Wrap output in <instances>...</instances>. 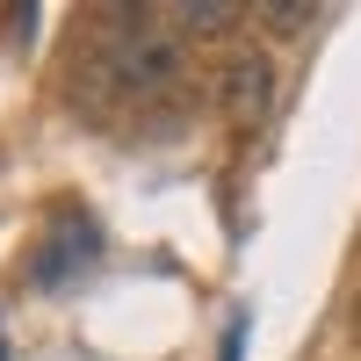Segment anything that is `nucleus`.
I'll list each match as a JSON object with an SVG mask.
<instances>
[{
	"mask_svg": "<svg viewBox=\"0 0 361 361\" xmlns=\"http://www.w3.org/2000/svg\"><path fill=\"white\" fill-rule=\"evenodd\" d=\"M94 80V102L116 109V102H173L180 80H188V44L180 29L159 15V8H102L94 15V51H87V73Z\"/></svg>",
	"mask_w": 361,
	"mask_h": 361,
	"instance_id": "nucleus-1",
	"label": "nucleus"
},
{
	"mask_svg": "<svg viewBox=\"0 0 361 361\" xmlns=\"http://www.w3.org/2000/svg\"><path fill=\"white\" fill-rule=\"evenodd\" d=\"M94 260H102L94 217H87L80 202H58L51 224H44V238H37V253H29V282H37V289H66V282H80Z\"/></svg>",
	"mask_w": 361,
	"mask_h": 361,
	"instance_id": "nucleus-2",
	"label": "nucleus"
},
{
	"mask_svg": "<svg viewBox=\"0 0 361 361\" xmlns=\"http://www.w3.org/2000/svg\"><path fill=\"white\" fill-rule=\"evenodd\" d=\"M217 109L238 130L267 123V109H275V66H267V51H231L217 66Z\"/></svg>",
	"mask_w": 361,
	"mask_h": 361,
	"instance_id": "nucleus-3",
	"label": "nucleus"
},
{
	"mask_svg": "<svg viewBox=\"0 0 361 361\" xmlns=\"http://www.w3.org/2000/svg\"><path fill=\"white\" fill-rule=\"evenodd\" d=\"M246 8H231V0H180V8H166V22H180L188 37H217V29H231Z\"/></svg>",
	"mask_w": 361,
	"mask_h": 361,
	"instance_id": "nucleus-4",
	"label": "nucleus"
},
{
	"mask_svg": "<svg viewBox=\"0 0 361 361\" xmlns=\"http://www.w3.org/2000/svg\"><path fill=\"white\" fill-rule=\"evenodd\" d=\"M311 22H318L311 0H275V8H260V29H267V37H304Z\"/></svg>",
	"mask_w": 361,
	"mask_h": 361,
	"instance_id": "nucleus-5",
	"label": "nucleus"
},
{
	"mask_svg": "<svg viewBox=\"0 0 361 361\" xmlns=\"http://www.w3.org/2000/svg\"><path fill=\"white\" fill-rule=\"evenodd\" d=\"M246 333H253V318H246V311H231L224 340H217V361H246Z\"/></svg>",
	"mask_w": 361,
	"mask_h": 361,
	"instance_id": "nucleus-6",
	"label": "nucleus"
},
{
	"mask_svg": "<svg viewBox=\"0 0 361 361\" xmlns=\"http://www.w3.org/2000/svg\"><path fill=\"white\" fill-rule=\"evenodd\" d=\"M0 361H8V340H0Z\"/></svg>",
	"mask_w": 361,
	"mask_h": 361,
	"instance_id": "nucleus-7",
	"label": "nucleus"
},
{
	"mask_svg": "<svg viewBox=\"0 0 361 361\" xmlns=\"http://www.w3.org/2000/svg\"><path fill=\"white\" fill-rule=\"evenodd\" d=\"M354 333H361V318H354Z\"/></svg>",
	"mask_w": 361,
	"mask_h": 361,
	"instance_id": "nucleus-8",
	"label": "nucleus"
}]
</instances>
